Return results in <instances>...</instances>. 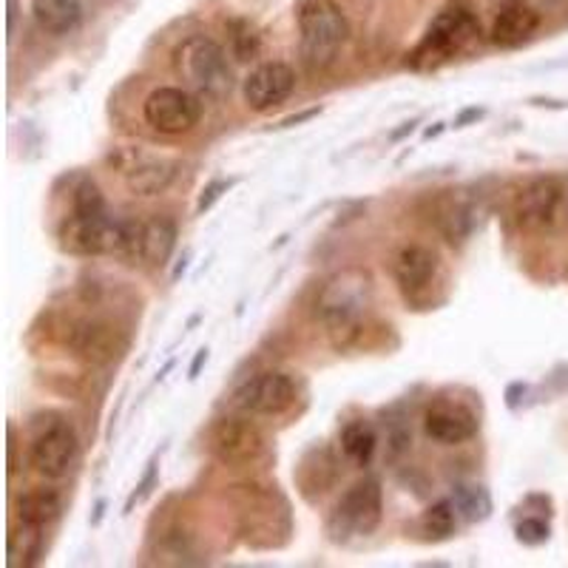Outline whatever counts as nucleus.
Returning <instances> with one entry per match:
<instances>
[{
    "mask_svg": "<svg viewBox=\"0 0 568 568\" xmlns=\"http://www.w3.org/2000/svg\"><path fill=\"white\" fill-rule=\"evenodd\" d=\"M373 298V278L369 273L349 267V271L336 273L324 284L322 296L316 302L318 318L327 329L329 342L336 347H347L362 327V318Z\"/></svg>",
    "mask_w": 568,
    "mask_h": 568,
    "instance_id": "nucleus-1",
    "label": "nucleus"
},
{
    "mask_svg": "<svg viewBox=\"0 0 568 568\" xmlns=\"http://www.w3.org/2000/svg\"><path fill=\"white\" fill-rule=\"evenodd\" d=\"M174 69L207 98H227L233 91V71L216 40L196 34L174 49Z\"/></svg>",
    "mask_w": 568,
    "mask_h": 568,
    "instance_id": "nucleus-2",
    "label": "nucleus"
},
{
    "mask_svg": "<svg viewBox=\"0 0 568 568\" xmlns=\"http://www.w3.org/2000/svg\"><path fill=\"white\" fill-rule=\"evenodd\" d=\"M302 27V58L307 69H327L349 38V23L342 9L329 0H313L298 12Z\"/></svg>",
    "mask_w": 568,
    "mask_h": 568,
    "instance_id": "nucleus-3",
    "label": "nucleus"
},
{
    "mask_svg": "<svg viewBox=\"0 0 568 568\" xmlns=\"http://www.w3.org/2000/svg\"><path fill=\"white\" fill-rule=\"evenodd\" d=\"M123 233L125 220H114L111 213L71 211L60 222V245L78 256H120Z\"/></svg>",
    "mask_w": 568,
    "mask_h": 568,
    "instance_id": "nucleus-4",
    "label": "nucleus"
},
{
    "mask_svg": "<svg viewBox=\"0 0 568 568\" xmlns=\"http://www.w3.org/2000/svg\"><path fill=\"white\" fill-rule=\"evenodd\" d=\"M515 220L524 231L537 233V236L560 233L568 222L566 187L557 180H549V176L520 187V194L515 200Z\"/></svg>",
    "mask_w": 568,
    "mask_h": 568,
    "instance_id": "nucleus-5",
    "label": "nucleus"
},
{
    "mask_svg": "<svg viewBox=\"0 0 568 568\" xmlns=\"http://www.w3.org/2000/svg\"><path fill=\"white\" fill-rule=\"evenodd\" d=\"M109 169L123 176L134 196H156L174 182L176 162L142 149H116L109 154Z\"/></svg>",
    "mask_w": 568,
    "mask_h": 568,
    "instance_id": "nucleus-6",
    "label": "nucleus"
},
{
    "mask_svg": "<svg viewBox=\"0 0 568 568\" xmlns=\"http://www.w3.org/2000/svg\"><path fill=\"white\" fill-rule=\"evenodd\" d=\"M478 34V20L471 18L466 9L453 7L440 12L438 18L429 23L424 40H420L418 52H415V63L418 65H438L449 60L453 54L464 52L469 40Z\"/></svg>",
    "mask_w": 568,
    "mask_h": 568,
    "instance_id": "nucleus-7",
    "label": "nucleus"
},
{
    "mask_svg": "<svg viewBox=\"0 0 568 568\" xmlns=\"http://www.w3.org/2000/svg\"><path fill=\"white\" fill-rule=\"evenodd\" d=\"M384 495L382 484L375 478H364L344 491L333 511V529L338 535H373L382 526Z\"/></svg>",
    "mask_w": 568,
    "mask_h": 568,
    "instance_id": "nucleus-8",
    "label": "nucleus"
},
{
    "mask_svg": "<svg viewBox=\"0 0 568 568\" xmlns=\"http://www.w3.org/2000/svg\"><path fill=\"white\" fill-rule=\"evenodd\" d=\"M142 114H145V123L160 134H185L200 123L202 105L191 91L162 85L151 91V98L142 105Z\"/></svg>",
    "mask_w": 568,
    "mask_h": 568,
    "instance_id": "nucleus-9",
    "label": "nucleus"
},
{
    "mask_svg": "<svg viewBox=\"0 0 568 568\" xmlns=\"http://www.w3.org/2000/svg\"><path fill=\"white\" fill-rule=\"evenodd\" d=\"M296 384H293L291 375L267 369V373L247 378L233 393V404L253 415H282L296 404Z\"/></svg>",
    "mask_w": 568,
    "mask_h": 568,
    "instance_id": "nucleus-10",
    "label": "nucleus"
},
{
    "mask_svg": "<svg viewBox=\"0 0 568 568\" xmlns=\"http://www.w3.org/2000/svg\"><path fill=\"white\" fill-rule=\"evenodd\" d=\"M69 349L78 355L80 362L94 364V367H109V364L123 358L125 349H129V338L114 324L91 318V322H80L71 327Z\"/></svg>",
    "mask_w": 568,
    "mask_h": 568,
    "instance_id": "nucleus-11",
    "label": "nucleus"
},
{
    "mask_svg": "<svg viewBox=\"0 0 568 568\" xmlns=\"http://www.w3.org/2000/svg\"><path fill=\"white\" fill-rule=\"evenodd\" d=\"M207 440H211L213 455L222 464L231 466L251 464V460L265 453V438L258 433V426L242 418H220L213 424Z\"/></svg>",
    "mask_w": 568,
    "mask_h": 568,
    "instance_id": "nucleus-12",
    "label": "nucleus"
},
{
    "mask_svg": "<svg viewBox=\"0 0 568 568\" xmlns=\"http://www.w3.org/2000/svg\"><path fill=\"white\" fill-rule=\"evenodd\" d=\"M80 444L78 435L69 424H52L45 433H40L34 438L32 449H29V458H32L34 469L49 480L65 478L78 460Z\"/></svg>",
    "mask_w": 568,
    "mask_h": 568,
    "instance_id": "nucleus-13",
    "label": "nucleus"
},
{
    "mask_svg": "<svg viewBox=\"0 0 568 568\" xmlns=\"http://www.w3.org/2000/svg\"><path fill=\"white\" fill-rule=\"evenodd\" d=\"M393 273L400 293L407 298L424 296L440 273V258L433 247L404 245L393 256Z\"/></svg>",
    "mask_w": 568,
    "mask_h": 568,
    "instance_id": "nucleus-14",
    "label": "nucleus"
},
{
    "mask_svg": "<svg viewBox=\"0 0 568 568\" xmlns=\"http://www.w3.org/2000/svg\"><path fill=\"white\" fill-rule=\"evenodd\" d=\"M293 89H296V71L287 63L273 60L251 71V78L245 80V103L253 111H267L291 98Z\"/></svg>",
    "mask_w": 568,
    "mask_h": 568,
    "instance_id": "nucleus-15",
    "label": "nucleus"
},
{
    "mask_svg": "<svg viewBox=\"0 0 568 568\" xmlns=\"http://www.w3.org/2000/svg\"><path fill=\"white\" fill-rule=\"evenodd\" d=\"M424 429L438 444L458 446L478 435V418L466 407H460V404H446V400H440V404L429 407V413H426Z\"/></svg>",
    "mask_w": 568,
    "mask_h": 568,
    "instance_id": "nucleus-16",
    "label": "nucleus"
},
{
    "mask_svg": "<svg viewBox=\"0 0 568 568\" xmlns=\"http://www.w3.org/2000/svg\"><path fill=\"white\" fill-rule=\"evenodd\" d=\"M537 27H540V14L535 9L526 3H509L491 23V43L500 49H515V45L526 43L537 32Z\"/></svg>",
    "mask_w": 568,
    "mask_h": 568,
    "instance_id": "nucleus-17",
    "label": "nucleus"
},
{
    "mask_svg": "<svg viewBox=\"0 0 568 568\" xmlns=\"http://www.w3.org/2000/svg\"><path fill=\"white\" fill-rule=\"evenodd\" d=\"M176 247V222L169 216H154L142 222V262L151 267L169 265Z\"/></svg>",
    "mask_w": 568,
    "mask_h": 568,
    "instance_id": "nucleus-18",
    "label": "nucleus"
},
{
    "mask_svg": "<svg viewBox=\"0 0 568 568\" xmlns=\"http://www.w3.org/2000/svg\"><path fill=\"white\" fill-rule=\"evenodd\" d=\"M32 14L49 34H71L83 23L80 0H32Z\"/></svg>",
    "mask_w": 568,
    "mask_h": 568,
    "instance_id": "nucleus-19",
    "label": "nucleus"
},
{
    "mask_svg": "<svg viewBox=\"0 0 568 568\" xmlns=\"http://www.w3.org/2000/svg\"><path fill=\"white\" fill-rule=\"evenodd\" d=\"M475 205L464 196H458L455 191H449L444 202H440L438 211V225L440 231L446 233V240L449 242H460L466 240L471 231H475Z\"/></svg>",
    "mask_w": 568,
    "mask_h": 568,
    "instance_id": "nucleus-20",
    "label": "nucleus"
},
{
    "mask_svg": "<svg viewBox=\"0 0 568 568\" xmlns=\"http://www.w3.org/2000/svg\"><path fill=\"white\" fill-rule=\"evenodd\" d=\"M63 511V500H60L58 491L52 489H34L20 495L18 500V517L23 524L32 526H49L54 524Z\"/></svg>",
    "mask_w": 568,
    "mask_h": 568,
    "instance_id": "nucleus-21",
    "label": "nucleus"
},
{
    "mask_svg": "<svg viewBox=\"0 0 568 568\" xmlns=\"http://www.w3.org/2000/svg\"><path fill=\"white\" fill-rule=\"evenodd\" d=\"M40 557H43V526L20 520L18 529H12V535H9V566H38Z\"/></svg>",
    "mask_w": 568,
    "mask_h": 568,
    "instance_id": "nucleus-22",
    "label": "nucleus"
},
{
    "mask_svg": "<svg viewBox=\"0 0 568 568\" xmlns=\"http://www.w3.org/2000/svg\"><path fill=\"white\" fill-rule=\"evenodd\" d=\"M375 446H378V435H375L373 424H367V420H349L342 429L344 455L358 466H367L373 460Z\"/></svg>",
    "mask_w": 568,
    "mask_h": 568,
    "instance_id": "nucleus-23",
    "label": "nucleus"
},
{
    "mask_svg": "<svg viewBox=\"0 0 568 568\" xmlns=\"http://www.w3.org/2000/svg\"><path fill=\"white\" fill-rule=\"evenodd\" d=\"M420 526H424L426 537L429 540H449L458 529V506L455 500H438L420 517Z\"/></svg>",
    "mask_w": 568,
    "mask_h": 568,
    "instance_id": "nucleus-24",
    "label": "nucleus"
},
{
    "mask_svg": "<svg viewBox=\"0 0 568 568\" xmlns=\"http://www.w3.org/2000/svg\"><path fill=\"white\" fill-rule=\"evenodd\" d=\"M455 506L458 511H464L466 520H484L491 511V497L484 486H455Z\"/></svg>",
    "mask_w": 568,
    "mask_h": 568,
    "instance_id": "nucleus-25",
    "label": "nucleus"
},
{
    "mask_svg": "<svg viewBox=\"0 0 568 568\" xmlns=\"http://www.w3.org/2000/svg\"><path fill=\"white\" fill-rule=\"evenodd\" d=\"M71 211L78 213H109V202H105L103 191L98 187V182L83 180L74 194H71Z\"/></svg>",
    "mask_w": 568,
    "mask_h": 568,
    "instance_id": "nucleus-26",
    "label": "nucleus"
},
{
    "mask_svg": "<svg viewBox=\"0 0 568 568\" xmlns=\"http://www.w3.org/2000/svg\"><path fill=\"white\" fill-rule=\"evenodd\" d=\"M515 535L524 546H540V542L549 540V524H546V520H537V517H529L524 524H517Z\"/></svg>",
    "mask_w": 568,
    "mask_h": 568,
    "instance_id": "nucleus-27",
    "label": "nucleus"
},
{
    "mask_svg": "<svg viewBox=\"0 0 568 568\" xmlns=\"http://www.w3.org/2000/svg\"><path fill=\"white\" fill-rule=\"evenodd\" d=\"M220 191H227V182H211V185L205 187V191H202V200H200V213L202 211H207V207L213 205V202L220 200Z\"/></svg>",
    "mask_w": 568,
    "mask_h": 568,
    "instance_id": "nucleus-28",
    "label": "nucleus"
},
{
    "mask_svg": "<svg viewBox=\"0 0 568 568\" xmlns=\"http://www.w3.org/2000/svg\"><path fill=\"white\" fill-rule=\"evenodd\" d=\"M480 116H484V109H466V111H460V116L455 120V125H458V129H464L466 123H471V120H480Z\"/></svg>",
    "mask_w": 568,
    "mask_h": 568,
    "instance_id": "nucleus-29",
    "label": "nucleus"
},
{
    "mask_svg": "<svg viewBox=\"0 0 568 568\" xmlns=\"http://www.w3.org/2000/svg\"><path fill=\"white\" fill-rule=\"evenodd\" d=\"M207 358V349H200V353H196V358H194V364H191V378H196V373H200V367H202V362H205Z\"/></svg>",
    "mask_w": 568,
    "mask_h": 568,
    "instance_id": "nucleus-30",
    "label": "nucleus"
},
{
    "mask_svg": "<svg viewBox=\"0 0 568 568\" xmlns=\"http://www.w3.org/2000/svg\"><path fill=\"white\" fill-rule=\"evenodd\" d=\"M318 114V109H313V111H304V114H298V116H291V120H284L282 125H296V123H302V120H311V116H316Z\"/></svg>",
    "mask_w": 568,
    "mask_h": 568,
    "instance_id": "nucleus-31",
    "label": "nucleus"
},
{
    "mask_svg": "<svg viewBox=\"0 0 568 568\" xmlns=\"http://www.w3.org/2000/svg\"><path fill=\"white\" fill-rule=\"evenodd\" d=\"M413 131H415V123H407L400 131H395L393 140H400V136H404V134H413Z\"/></svg>",
    "mask_w": 568,
    "mask_h": 568,
    "instance_id": "nucleus-32",
    "label": "nucleus"
}]
</instances>
